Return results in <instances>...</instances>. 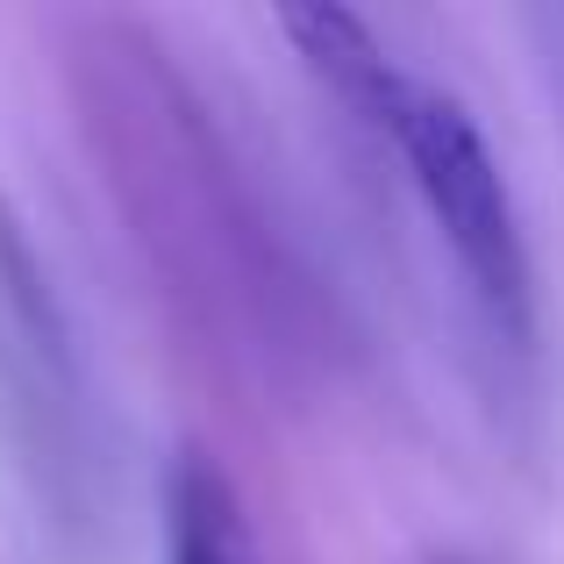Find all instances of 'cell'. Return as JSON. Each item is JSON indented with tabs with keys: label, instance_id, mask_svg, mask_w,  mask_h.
Listing matches in <instances>:
<instances>
[{
	"label": "cell",
	"instance_id": "6da1fadb",
	"mask_svg": "<svg viewBox=\"0 0 564 564\" xmlns=\"http://www.w3.org/2000/svg\"><path fill=\"white\" fill-rule=\"evenodd\" d=\"M386 143L408 165V180L422 193V207L436 221L443 250H451L457 279H465L479 322L508 350H529L536 344V264H529L514 186L500 172L494 143H486L479 115L457 94H436V86L408 79L393 122H386Z\"/></svg>",
	"mask_w": 564,
	"mask_h": 564
},
{
	"label": "cell",
	"instance_id": "7a4b0ae2",
	"mask_svg": "<svg viewBox=\"0 0 564 564\" xmlns=\"http://www.w3.org/2000/svg\"><path fill=\"white\" fill-rule=\"evenodd\" d=\"M0 379L22 408L29 451L65 457L72 451V414H79V372H72V329L51 293L36 243L22 215L0 200Z\"/></svg>",
	"mask_w": 564,
	"mask_h": 564
},
{
	"label": "cell",
	"instance_id": "3957f363",
	"mask_svg": "<svg viewBox=\"0 0 564 564\" xmlns=\"http://www.w3.org/2000/svg\"><path fill=\"white\" fill-rule=\"evenodd\" d=\"M279 29L293 36L301 65L315 72V79L329 86V94L344 100L350 115H365V122L386 137V122H393L408 79L393 72V57L379 51L372 29H365L350 8H329V0H315V8H286V14H279Z\"/></svg>",
	"mask_w": 564,
	"mask_h": 564
},
{
	"label": "cell",
	"instance_id": "277c9868",
	"mask_svg": "<svg viewBox=\"0 0 564 564\" xmlns=\"http://www.w3.org/2000/svg\"><path fill=\"white\" fill-rule=\"evenodd\" d=\"M165 551L172 564H258L243 500L207 451H180L165 479Z\"/></svg>",
	"mask_w": 564,
	"mask_h": 564
}]
</instances>
